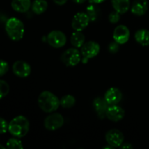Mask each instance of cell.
I'll list each match as a JSON object with an SVG mask.
<instances>
[{
	"mask_svg": "<svg viewBox=\"0 0 149 149\" xmlns=\"http://www.w3.org/2000/svg\"><path fill=\"white\" fill-rule=\"evenodd\" d=\"M111 4L115 11L120 14H125L130 7V0H111Z\"/></svg>",
	"mask_w": 149,
	"mask_h": 149,
	"instance_id": "cell-17",
	"label": "cell"
},
{
	"mask_svg": "<svg viewBox=\"0 0 149 149\" xmlns=\"http://www.w3.org/2000/svg\"><path fill=\"white\" fill-rule=\"evenodd\" d=\"M38 104L39 108L46 113H52L61 106L58 97L49 91H43L39 95Z\"/></svg>",
	"mask_w": 149,
	"mask_h": 149,
	"instance_id": "cell-2",
	"label": "cell"
},
{
	"mask_svg": "<svg viewBox=\"0 0 149 149\" xmlns=\"http://www.w3.org/2000/svg\"><path fill=\"white\" fill-rule=\"evenodd\" d=\"M5 148H6L5 146H2V145H1V144H0V149H4Z\"/></svg>",
	"mask_w": 149,
	"mask_h": 149,
	"instance_id": "cell-34",
	"label": "cell"
},
{
	"mask_svg": "<svg viewBox=\"0 0 149 149\" xmlns=\"http://www.w3.org/2000/svg\"><path fill=\"white\" fill-rule=\"evenodd\" d=\"M68 0H53L54 2L58 5H63L67 2Z\"/></svg>",
	"mask_w": 149,
	"mask_h": 149,
	"instance_id": "cell-31",
	"label": "cell"
},
{
	"mask_svg": "<svg viewBox=\"0 0 149 149\" xmlns=\"http://www.w3.org/2000/svg\"><path fill=\"white\" fill-rule=\"evenodd\" d=\"M71 43L74 47H81L85 43V36L81 33V31H76L72 33L71 36Z\"/></svg>",
	"mask_w": 149,
	"mask_h": 149,
	"instance_id": "cell-19",
	"label": "cell"
},
{
	"mask_svg": "<svg viewBox=\"0 0 149 149\" xmlns=\"http://www.w3.org/2000/svg\"><path fill=\"white\" fill-rule=\"evenodd\" d=\"M130 30L125 25H119L113 31V37L115 42L119 45H124L130 39Z\"/></svg>",
	"mask_w": 149,
	"mask_h": 149,
	"instance_id": "cell-10",
	"label": "cell"
},
{
	"mask_svg": "<svg viewBox=\"0 0 149 149\" xmlns=\"http://www.w3.org/2000/svg\"><path fill=\"white\" fill-rule=\"evenodd\" d=\"M109 20L110 21V23H118L119 21V20H120V13H119L116 11L112 12L109 15Z\"/></svg>",
	"mask_w": 149,
	"mask_h": 149,
	"instance_id": "cell-25",
	"label": "cell"
},
{
	"mask_svg": "<svg viewBox=\"0 0 149 149\" xmlns=\"http://www.w3.org/2000/svg\"><path fill=\"white\" fill-rule=\"evenodd\" d=\"M61 61L66 66H75L81 61V53L76 48H69L62 54Z\"/></svg>",
	"mask_w": 149,
	"mask_h": 149,
	"instance_id": "cell-5",
	"label": "cell"
},
{
	"mask_svg": "<svg viewBox=\"0 0 149 149\" xmlns=\"http://www.w3.org/2000/svg\"><path fill=\"white\" fill-rule=\"evenodd\" d=\"M119 49V44L116 42H111L109 45V50L111 53H116Z\"/></svg>",
	"mask_w": 149,
	"mask_h": 149,
	"instance_id": "cell-28",
	"label": "cell"
},
{
	"mask_svg": "<svg viewBox=\"0 0 149 149\" xmlns=\"http://www.w3.org/2000/svg\"><path fill=\"white\" fill-rule=\"evenodd\" d=\"M122 98V93L116 87H111L106 92L104 99L109 105H117Z\"/></svg>",
	"mask_w": 149,
	"mask_h": 149,
	"instance_id": "cell-13",
	"label": "cell"
},
{
	"mask_svg": "<svg viewBox=\"0 0 149 149\" xmlns=\"http://www.w3.org/2000/svg\"><path fill=\"white\" fill-rule=\"evenodd\" d=\"M100 45L94 41H89L83 45L81 49V53L83 56L81 61L83 63H87L89 59L95 58L100 52Z\"/></svg>",
	"mask_w": 149,
	"mask_h": 149,
	"instance_id": "cell-4",
	"label": "cell"
},
{
	"mask_svg": "<svg viewBox=\"0 0 149 149\" xmlns=\"http://www.w3.org/2000/svg\"><path fill=\"white\" fill-rule=\"evenodd\" d=\"M89 2L90 3V4H100V3H102L104 1H106V0H88Z\"/></svg>",
	"mask_w": 149,
	"mask_h": 149,
	"instance_id": "cell-32",
	"label": "cell"
},
{
	"mask_svg": "<svg viewBox=\"0 0 149 149\" xmlns=\"http://www.w3.org/2000/svg\"><path fill=\"white\" fill-rule=\"evenodd\" d=\"M135 39L138 43L142 46L149 45V31L146 29H140L135 34Z\"/></svg>",
	"mask_w": 149,
	"mask_h": 149,
	"instance_id": "cell-18",
	"label": "cell"
},
{
	"mask_svg": "<svg viewBox=\"0 0 149 149\" xmlns=\"http://www.w3.org/2000/svg\"><path fill=\"white\" fill-rule=\"evenodd\" d=\"M148 3L147 0H135L131 6V12L134 15L142 16L147 12Z\"/></svg>",
	"mask_w": 149,
	"mask_h": 149,
	"instance_id": "cell-14",
	"label": "cell"
},
{
	"mask_svg": "<svg viewBox=\"0 0 149 149\" xmlns=\"http://www.w3.org/2000/svg\"><path fill=\"white\" fill-rule=\"evenodd\" d=\"M13 71L17 77L25 78L30 75L31 72V65L26 61H17L13 65Z\"/></svg>",
	"mask_w": 149,
	"mask_h": 149,
	"instance_id": "cell-11",
	"label": "cell"
},
{
	"mask_svg": "<svg viewBox=\"0 0 149 149\" xmlns=\"http://www.w3.org/2000/svg\"><path fill=\"white\" fill-rule=\"evenodd\" d=\"M90 17L86 13H78L74 16L71 22V26L73 29L77 31H81L84 30L85 28L87 27V26L90 23Z\"/></svg>",
	"mask_w": 149,
	"mask_h": 149,
	"instance_id": "cell-9",
	"label": "cell"
},
{
	"mask_svg": "<svg viewBox=\"0 0 149 149\" xmlns=\"http://www.w3.org/2000/svg\"><path fill=\"white\" fill-rule=\"evenodd\" d=\"M10 92V86L4 80L0 79V99L6 97Z\"/></svg>",
	"mask_w": 149,
	"mask_h": 149,
	"instance_id": "cell-24",
	"label": "cell"
},
{
	"mask_svg": "<svg viewBox=\"0 0 149 149\" xmlns=\"http://www.w3.org/2000/svg\"><path fill=\"white\" fill-rule=\"evenodd\" d=\"M87 13L90 17V21H95L100 15V9L95 5V4H91L87 7Z\"/></svg>",
	"mask_w": 149,
	"mask_h": 149,
	"instance_id": "cell-21",
	"label": "cell"
},
{
	"mask_svg": "<svg viewBox=\"0 0 149 149\" xmlns=\"http://www.w3.org/2000/svg\"><path fill=\"white\" fill-rule=\"evenodd\" d=\"M110 105L106 101L104 98L100 97H96L93 101V106L95 110L97 112V115L100 119H103L106 116V111Z\"/></svg>",
	"mask_w": 149,
	"mask_h": 149,
	"instance_id": "cell-15",
	"label": "cell"
},
{
	"mask_svg": "<svg viewBox=\"0 0 149 149\" xmlns=\"http://www.w3.org/2000/svg\"><path fill=\"white\" fill-rule=\"evenodd\" d=\"M125 114V110L117 105H111L106 111V116L112 122H119L122 120Z\"/></svg>",
	"mask_w": 149,
	"mask_h": 149,
	"instance_id": "cell-12",
	"label": "cell"
},
{
	"mask_svg": "<svg viewBox=\"0 0 149 149\" xmlns=\"http://www.w3.org/2000/svg\"><path fill=\"white\" fill-rule=\"evenodd\" d=\"M75 3H77V4H83L86 1V0H73Z\"/></svg>",
	"mask_w": 149,
	"mask_h": 149,
	"instance_id": "cell-33",
	"label": "cell"
},
{
	"mask_svg": "<svg viewBox=\"0 0 149 149\" xmlns=\"http://www.w3.org/2000/svg\"><path fill=\"white\" fill-rule=\"evenodd\" d=\"M5 30L12 40L17 42L23 37L25 32L24 24L16 17H10L5 23Z\"/></svg>",
	"mask_w": 149,
	"mask_h": 149,
	"instance_id": "cell-3",
	"label": "cell"
},
{
	"mask_svg": "<svg viewBox=\"0 0 149 149\" xmlns=\"http://www.w3.org/2000/svg\"><path fill=\"white\" fill-rule=\"evenodd\" d=\"M7 20H8V18L6 16V15L3 14V13H0V23H6Z\"/></svg>",
	"mask_w": 149,
	"mask_h": 149,
	"instance_id": "cell-29",
	"label": "cell"
},
{
	"mask_svg": "<svg viewBox=\"0 0 149 149\" xmlns=\"http://www.w3.org/2000/svg\"><path fill=\"white\" fill-rule=\"evenodd\" d=\"M60 103L63 108L65 109H70L72 108L76 103V99L71 95H66L62 97V98L60 100Z\"/></svg>",
	"mask_w": 149,
	"mask_h": 149,
	"instance_id": "cell-22",
	"label": "cell"
},
{
	"mask_svg": "<svg viewBox=\"0 0 149 149\" xmlns=\"http://www.w3.org/2000/svg\"><path fill=\"white\" fill-rule=\"evenodd\" d=\"M64 118L61 113H55L47 116L44 122L45 128L48 130H56L63 125Z\"/></svg>",
	"mask_w": 149,
	"mask_h": 149,
	"instance_id": "cell-7",
	"label": "cell"
},
{
	"mask_svg": "<svg viewBox=\"0 0 149 149\" xmlns=\"http://www.w3.org/2000/svg\"><path fill=\"white\" fill-rule=\"evenodd\" d=\"M48 44L54 48L63 47L66 43V36L63 32L55 30L49 32L47 37Z\"/></svg>",
	"mask_w": 149,
	"mask_h": 149,
	"instance_id": "cell-6",
	"label": "cell"
},
{
	"mask_svg": "<svg viewBox=\"0 0 149 149\" xmlns=\"http://www.w3.org/2000/svg\"><path fill=\"white\" fill-rule=\"evenodd\" d=\"M12 8L17 13H26L31 7V0H13Z\"/></svg>",
	"mask_w": 149,
	"mask_h": 149,
	"instance_id": "cell-16",
	"label": "cell"
},
{
	"mask_svg": "<svg viewBox=\"0 0 149 149\" xmlns=\"http://www.w3.org/2000/svg\"><path fill=\"white\" fill-rule=\"evenodd\" d=\"M29 127L30 124L27 118L24 116H17L9 123L8 131L13 137L23 138L29 132Z\"/></svg>",
	"mask_w": 149,
	"mask_h": 149,
	"instance_id": "cell-1",
	"label": "cell"
},
{
	"mask_svg": "<svg viewBox=\"0 0 149 149\" xmlns=\"http://www.w3.org/2000/svg\"><path fill=\"white\" fill-rule=\"evenodd\" d=\"M121 148H133V146L131 145L129 143H122L120 146Z\"/></svg>",
	"mask_w": 149,
	"mask_h": 149,
	"instance_id": "cell-30",
	"label": "cell"
},
{
	"mask_svg": "<svg viewBox=\"0 0 149 149\" xmlns=\"http://www.w3.org/2000/svg\"><path fill=\"white\" fill-rule=\"evenodd\" d=\"M6 148L10 149H21L23 148V146L18 138L15 137L8 140L6 143Z\"/></svg>",
	"mask_w": 149,
	"mask_h": 149,
	"instance_id": "cell-23",
	"label": "cell"
},
{
	"mask_svg": "<svg viewBox=\"0 0 149 149\" xmlns=\"http://www.w3.org/2000/svg\"><path fill=\"white\" fill-rule=\"evenodd\" d=\"M9 70V65L5 61L0 60V77H2L7 74Z\"/></svg>",
	"mask_w": 149,
	"mask_h": 149,
	"instance_id": "cell-26",
	"label": "cell"
},
{
	"mask_svg": "<svg viewBox=\"0 0 149 149\" xmlns=\"http://www.w3.org/2000/svg\"><path fill=\"white\" fill-rule=\"evenodd\" d=\"M48 7L46 0H34L31 4V8L33 13L36 15H41L45 13Z\"/></svg>",
	"mask_w": 149,
	"mask_h": 149,
	"instance_id": "cell-20",
	"label": "cell"
},
{
	"mask_svg": "<svg viewBox=\"0 0 149 149\" xmlns=\"http://www.w3.org/2000/svg\"><path fill=\"white\" fill-rule=\"evenodd\" d=\"M106 141L109 145L113 148H118L124 143V135L117 129L110 130L106 134Z\"/></svg>",
	"mask_w": 149,
	"mask_h": 149,
	"instance_id": "cell-8",
	"label": "cell"
},
{
	"mask_svg": "<svg viewBox=\"0 0 149 149\" xmlns=\"http://www.w3.org/2000/svg\"><path fill=\"white\" fill-rule=\"evenodd\" d=\"M9 124L3 118L0 117V134H4L8 130Z\"/></svg>",
	"mask_w": 149,
	"mask_h": 149,
	"instance_id": "cell-27",
	"label": "cell"
}]
</instances>
